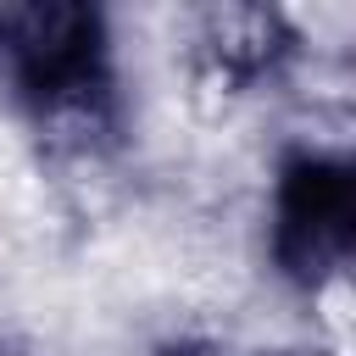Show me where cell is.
Returning a JSON list of instances; mask_svg holds the SVG:
<instances>
[{"label": "cell", "instance_id": "1", "mask_svg": "<svg viewBox=\"0 0 356 356\" xmlns=\"http://www.w3.org/2000/svg\"><path fill=\"white\" fill-rule=\"evenodd\" d=\"M106 17L83 0H22L0 6V72L44 117L56 106L106 95Z\"/></svg>", "mask_w": 356, "mask_h": 356}, {"label": "cell", "instance_id": "2", "mask_svg": "<svg viewBox=\"0 0 356 356\" xmlns=\"http://www.w3.org/2000/svg\"><path fill=\"white\" fill-rule=\"evenodd\" d=\"M356 250V172L345 156L300 150L273 189V261L295 289H323Z\"/></svg>", "mask_w": 356, "mask_h": 356}, {"label": "cell", "instance_id": "3", "mask_svg": "<svg viewBox=\"0 0 356 356\" xmlns=\"http://www.w3.org/2000/svg\"><path fill=\"white\" fill-rule=\"evenodd\" d=\"M200 61L228 78V83H256L267 72H278L295 50V33H289V17L273 11V6H211L200 17Z\"/></svg>", "mask_w": 356, "mask_h": 356}, {"label": "cell", "instance_id": "4", "mask_svg": "<svg viewBox=\"0 0 356 356\" xmlns=\"http://www.w3.org/2000/svg\"><path fill=\"white\" fill-rule=\"evenodd\" d=\"M267 356H334L328 345H284V350H267Z\"/></svg>", "mask_w": 356, "mask_h": 356}, {"label": "cell", "instance_id": "5", "mask_svg": "<svg viewBox=\"0 0 356 356\" xmlns=\"http://www.w3.org/2000/svg\"><path fill=\"white\" fill-rule=\"evenodd\" d=\"M156 356H211L206 345H189V339H178V345H161Z\"/></svg>", "mask_w": 356, "mask_h": 356}]
</instances>
